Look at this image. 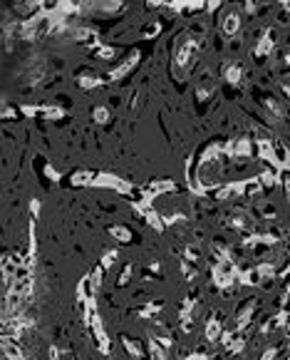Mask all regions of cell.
<instances>
[{
	"instance_id": "obj_29",
	"label": "cell",
	"mask_w": 290,
	"mask_h": 360,
	"mask_svg": "<svg viewBox=\"0 0 290 360\" xmlns=\"http://www.w3.org/2000/svg\"><path fill=\"white\" fill-rule=\"evenodd\" d=\"M131 278H134V266L129 263V266H124V271L119 273V278H117V286H119V288H124V286H126Z\"/></svg>"
},
{
	"instance_id": "obj_42",
	"label": "cell",
	"mask_w": 290,
	"mask_h": 360,
	"mask_svg": "<svg viewBox=\"0 0 290 360\" xmlns=\"http://www.w3.org/2000/svg\"><path fill=\"white\" fill-rule=\"evenodd\" d=\"M3 104H5V102H3V100H0V107H3Z\"/></svg>"
},
{
	"instance_id": "obj_28",
	"label": "cell",
	"mask_w": 290,
	"mask_h": 360,
	"mask_svg": "<svg viewBox=\"0 0 290 360\" xmlns=\"http://www.w3.org/2000/svg\"><path fill=\"white\" fill-rule=\"evenodd\" d=\"M162 221H164V229H166V226H176V224H184V221H186V214H181V211H174V214H166V216H162Z\"/></svg>"
},
{
	"instance_id": "obj_16",
	"label": "cell",
	"mask_w": 290,
	"mask_h": 360,
	"mask_svg": "<svg viewBox=\"0 0 290 360\" xmlns=\"http://www.w3.org/2000/svg\"><path fill=\"white\" fill-rule=\"evenodd\" d=\"M238 283L250 286V288L263 286V281H260V276H258V271H255V268H238Z\"/></svg>"
},
{
	"instance_id": "obj_27",
	"label": "cell",
	"mask_w": 290,
	"mask_h": 360,
	"mask_svg": "<svg viewBox=\"0 0 290 360\" xmlns=\"http://www.w3.org/2000/svg\"><path fill=\"white\" fill-rule=\"evenodd\" d=\"M109 117H112V114H109V107H94V109H92V119H94L97 124H107Z\"/></svg>"
},
{
	"instance_id": "obj_15",
	"label": "cell",
	"mask_w": 290,
	"mask_h": 360,
	"mask_svg": "<svg viewBox=\"0 0 290 360\" xmlns=\"http://www.w3.org/2000/svg\"><path fill=\"white\" fill-rule=\"evenodd\" d=\"M87 278V291H89V298H94L99 291H102V281H104V271L97 266L89 276H84Z\"/></svg>"
},
{
	"instance_id": "obj_37",
	"label": "cell",
	"mask_w": 290,
	"mask_h": 360,
	"mask_svg": "<svg viewBox=\"0 0 290 360\" xmlns=\"http://www.w3.org/2000/svg\"><path fill=\"white\" fill-rule=\"evenodd\" d=\"M20 109H23V114H25V117H38V107H30V104H23Z\"/></svg>"
},
{
	"instance_id": "obj_34",
	"label": "cell",
	"mask_w": 290,
	"mask_h": 360,
	"mask_svg": "<svg viewBox=\"0 0 290 360\" xmlns=\"http://www.w3.org/2000/svg\"><path fill=\"white\" fill-rule=\"evenodd\" d=\"M0 117H3V119H15L18 117V109L10 107V104H3V107H0Z\"/></svg>"
},
{
	"instance_id": "obj_32",
	"label": "cell",
	"mask_w": 290,
	"mask_h": 360,
	"mask_svg": "<svg viewBox=\"0 0 290 360\" xmlns=\"http://www.w3.org/2000/svg\"><path fill=\"white\" fill-rule=\"evenodd\" d=\"M181 261H186L189 266H196V261H199V251L194 249V246H186L184 249V258Z\"/></svg>"
},
{
	"instance_id": "obj_40",
	"label": "cell",
	"mask_w": 290,
	"mask_h": 360,
	"mask_svg": "<svg viewBox=\"0 0 290 360\" xmlns=\"http://www.w3.org/2000/svg\"><path fill=\"white\" fill-rule=\"evenodd\" d=\"M243 8H246V13H248V15H253V13H255V3H246Z\"/></svg>"
},
{
	"instance_id": "obj_1",
	"label": "cell",
	"mask_w": 290,
	"mask_h": 360,
	"mask_svg": "<svg viewBox=\"0 0 290 360\" xmlns=\"http://www.w3.org/2000/svg\"><path fill=\"white\" fill-rule=\"evenodd\" d=\"M199 45H201V40H196L189 33H184L174 45V65L181 67V70L191 67V60H194V52L199 50Z\"/></svg>"
},
{
	"instance_id": "obj_2",
	"label": "cell",
	"mask_w": 290,
	"mask_h": 360,
	"mask_svg": "<svg viewBox=\"0 0 290 360\" xmlns=\"http://www.w3.org/2000/svg\"><path fill=\"white\" fill-rule=\"evenodd\" d=\"M211 278H213L216 288H231L238 283V266L231 261H213Z\"/></svg>"
},
{
	"instance_id": "obj_18",
	"label": "cell",
	"mask_w": 290,
	"mask_h": 360,
	"mask_svg": "<svg viewBox=\"0 0 290 360\" xmlns=\"http://www.w3.org/2000/svg\"><path fill=\"white\" fill-rule=\"evenodd\" d=\"M122 345H124V348H126V353H129L131 358H136V360H144V358H147V350L141 348V343H139V340H131V338L122 335Z\"/></svg>"
},
{
	"instance_id": "obj_11",
	"label": "cell",
	"mask_w": 290,
	"mask_h": 360,
	"mask_svg": "<svg viewBox=\"0 0 290 360\" xmlns=\"http://www.w3.org/2000/svg\"><path fill=\"white\" fill-rule=\"evenodd\" d=\"M72 38H75L77 43H82V45H89V48H97V45H99V35H97V30L89 28V25L75 28V30H72Z\"/></svg>"
},
{
	"instance_id": "obj_20",
	"label": "cell",
	"mask_w": 290,
	"mask_h": 360,
	"mask_svg": "<svg viewBox=\"0 0 290 360\" xmlns=\"http://www.w3.org/2000/svg\"><path fill=\"white\" fill-rule=\"evenodd\" d=\"M109 234L119 241V244H129L131 239H134V234H131V229H126L124 224H114V226H109Z\"/></svg>"
},
{
	"instance_id": "obj_10",
	"label": "cell",
	"mask_w": 290,
	"mask_h": 360,
	"mask_svg": "<svg viewBox=\"0 0 290 360\" xmlns=\"http://www.w3.org/2000/svg\"><path fill=\"white\" fill-rule=\"evenodd\" d=\"M241 28H243V15H241L238 10L226 13V18H223V23H221L223 35H226V38H236V35H241Z\"/></svg>"
},
{
	"instance_id": "obj_6",
	"label": "cell",
	"mask_w": 290,
	"mask_h": 360,
	"mask_svg": "<svg viewBox=\"0 0 290 360\" xmlns=\"http://www.w3.org/2000/svg\"><path fill=\"white\" fill-rule=\"evenodd\" d=\"M226 224L231 226V229H236V231H253V226H255V216L248 211V209H243V206H233L231 211H228V216H226Z\"/></svg>"
},
{
	"instance_id": "obj_3",
	"label": "cell",
	"mask_w": 290,
	"mask_h": 360,
	"mask_svg": "<svg viewBox=\"0 0 290 360\" xmlns=\"http://www.w3.org/2000/svg\"><path fill=\"white\" fill-rule=\"evenodd\" d=\"M253 154H255L253 152V139L248 134H238L236 139L223 142V156H228V159H248Z\"/></svg>"
},
{
	"instance_id": "obj_30",
	"label": "cell",
	"mask_w": 290,
	"mask_h": 360,
	"mask_svg": "<svg viewBox=\"0 0 290 360\" xmlns=\"http://www.w3.org/2000/svg\"><path fill=\"white\" fill-rule=\"evenodd\" d=\"M159 310H162V303H147V306H141L139 315H141V318H152V315H157Z\"/></svg>"
},
{
	"instance_id": "obj_12",
	"label": "cell",
	"mask_w": 290,
	"mask_h": 360,
	"mask_svg": "<svg viewBox=\"0 0 290 360\" xmlns=\"http://www.w3.org/2000/svg\"><path fill=\"white\" fill-rule=\"evenodd\" d=\"M223 318L216 313V315H211L208 320H206V328H204V335H206V340L208 343H216L218 338H221V333H223Z\"/></svg>"
},
{
	"instance_id": "obj_25",
	"label": "cell",
	"mask_w": 290,
	"mask_h": 360,
	"mask_svg": "<svg viewBox=\"0 0 290 360\" xmlns=\"http://www.w3.org/2000/svg\"><path fill=\"white\" fill-rule=\"evenodd\" d=\"M117 258H119V251H117V249H107L104 256H102V261H99V268H102V271L112 268V266L117 263Z\"/></svg>"
},
{
	"instance_id": "obj_22",
	"label": "cell",
	"mask_w": 290,
	"mask_h": 360,
	"mask_svg": "<svg viewBox=\"0 0 290 360\" xmlns=\"http://www.w3.org/2000/svg\"><path fill=\"white\" fill-rule=\"evenodd\" d=\"M268 330H278V328H288V310H278L268 323H265Z\"/></svg>"
},
{
	"instance_id": "obj_17",
	"label": "cell",
	"mask_w": 290,
	"mask_h": 360,
	"mask_svg": "<svg viewBox=\"0 0 290 360\" xmlns=\"http://www.w3.org/2000/svg\"><path fill=\"white\" fill-rule=\"evenodd\" d=\"M92 179H94V171H87V169H80L70 176V184L82 189V187H92Z\"/></svg>"
},
{
	"instance_id": "obj_35",
	"label": "cell",
	"mask_w": 290,
	"mask_h": 360,
	"mask_svg": "<svg viewBox=\"0 0 290 360\" xmlns=\"http://www.w3.org/2000/svg\"><path fill=\"white\" fill-rule=\"evenodd\" d=\"M211 95H213V90H211V87H199V90H196V97H199V102H206V100H211Z\"/></svg>"
},
{
	"instance_id": "obj_5",
	"label": "cell",
	"mask_w": 290,
	"mask_h": 360,
	"mask_svg": "<svg viewBox=\"0 0 290 360\" xmlns=\"http://www.w3.org/2000/svg\"><path fill=\"white\" fill-rule=\"evenodd\" d=\"M255 310H258V298H248V301H243L241 308L236 310V318H233V323H231V330H233V333H243V330L253 323Z\"/></svg>"
},
{
	"instance_id": "obj_4",
	"label": "cell",
	"mask_w": 290,
	"mask_h": 360,
	"mask_svg": "<svg viewBox=\"0 0 290 360\" xmlns=\"http://www.w3.org/2000/svg\"><path fill=\"white\" fill-rule=\"evenodd\" d=\"M92 187H97V189H114V192H119V194H131V189H134V187L126 182V179H122V176H117V174H109V171L94 174Z\"/></svg>"
},
{
	"instance_id": "obj_26",
	"label": "cell",
	"mask_w": 290,
	"mask_h": 360,
	"mask_svg": "<svg viewBox=\"0 0 290 360\" xmlns=\"http://www.w3.org/2000/svg\"><path fill=\"white\" fill-rule=\"evenodd\" d=\"M263 102H265V107H268V112H270L273 117H285V107H283L275 97H265Z\"/></svg>"
},
{
	"instance_id": "obj_39",
	"label": "cell",
	"mask_w": 290,
	"mask_h": 360,
	"mask_svg": "<svg viewBox=\"0 0 290 360\" xmlns=\"http://www.w3.org/2000/svg\"><path fill=\"white\" fill-rule=\"evenodd\" d=\"M30 211H33V216L38 219V214H40V199H33V202H30Z\"/></svg>"
},
{
	"instance_id": "obj_33",
	"label": "cell",
	"mask_w": 290,
	"mask_h": 360,
	"mask_svg": "<svg viewBox=\"0 0 290 360\" xmlns=\"http://www.w3.org/2000/svg\"><path fill=\"white\" fill-rule=\"evenodd\" d=\"M149 360H166V353L157 343H149Z\"/></svg>"
},
{
	"instance_id": "obj_9",
	"label": "cell",
	"mask_w": 290,
	"mask_h": 360,
	"mask_svg": "<svg viewBox=\"0 0 290 360\" xmlns=\"http://www.w3.org/2000/svg\"><path fill=\"white\" fill-rule=\"evenodd\" d=\"M139 57H141V55H139V50L129 52V55H126V57H124V60H122V62L114 67V70H109V75H107V77H109V80H122V77H126V75H129V72L136 67Z\"/></svg>"
},
{
	"instance_id": "obj_41",
	"label": "cell",
	"mask_w": 290,
	"mask_h": 360,
	"mask_svg": "<svg viewBox=\"0 0 290 360\" xmlns=\"http://www.w3.org/2000/svg\"><path fill=\"white\" fill-rule=\"evenodd\" d=\"M149 268H152V271H154V273H162V266H159V261H154V263H152V266H149Z\"/></svg>"
},
{
	"instance_id": "obj_36",
	"label": "cell",
	"mask_w": 290,
	"mask_h": 360,
	"mask_svg": "<svg viewBox=\"0 0 290 360\" xmlns=\"http://www.w3.org/2000/svg\"><path fill=\"white\" fill-rule=\"evenodd\" d=\"M186 360H211L204 350H196V353H191V355H186Z\"/></svg>"
},
{
	"instance_id": "obj_13",
	"label": "cell",
	"mask_w": 290,
	"mask_h": 360,
	"mask_svg": "<svg viewBox=\"0 0 290 360\" xmlns=\"http://www.w3.org/2000/svg\"><path fill=\"white\" fill-rule=\"evenodd\" d=\"M77 85H80L82 90H94V87L102 85V77H99L94 70H82V72L77 75Z\"/></svg>"
},
{
	"instance_id": "obj_19",
	"label": "cell",
	"mask_w": 290,
	"mask_h": 360,
	"mask_svg": "<svg viewBox=\"0 0 290 360\" xmlns=\"http://www.w3.org/2000/svg\"><path fill=\"white\" fill-rule=\"evenodd\" d=\"M144 219H147V224L154 229V231H164V221H162V214L159 211H154L152 206L149 209H144V211H139Z\"/></svg>"
},
{
	"instance_id": "obj_14",
	"label": "cell",
	"mask_w": 290,
	"mask_h": 360,
	"mask_svg": "<svg viewBox=\"0 0 290 360\" xmlns=\"http://www.w3.org/2000/svg\"><path fill=\"white\" fill-rule=\"evenodd\" d=\"M223 80H226L228 85H241V80H243V67H241L238 62H226V65H223Z\"/></svg>"
},
{
	"instance_id": "obj_8",
	"label": "cell",
	"mask_w": 290,
	"mask_h": 360,
	"mask_svg": "<svg viewBox=\"0 0 290 360\" xmlns=\"http://www.w3.org/2000/svg\"><path fill=\"white\" fill-rule=\"evenodd\" d=\"M89 328H92V335H94V340H97V348H99V353H109V335H107V330H104V323H102V315L94 310L92 313V318H89Z\"/></svg>"
},
{
	"instance_id": "obj_31",
	"label": "cell",
	"mask_w": 290,
	"mask_h": 360,
	"mask_svg": "<svg viewBox=\"0 0 290 360\" xmlns=\"http://www.w3.org/2000/svg\"><path fill=\"white\" fill-rule=\"evenodd\" d=\"M94 52H97L102 60H112V57H117V50H114V48H109V45H97V48H94Z\"/></svg>"
},
{
	"instance_id": "obj_38",
	"label": "cell",
	"mask_w": 290,
	"mask_h": 360,
	"mask_svg": "<svg viewBox=\"0 0 290 360\" xmlns=\"http://www.w3.org/2000/svg\"><path fill=\"white\" fill-rule=\"evenodd\" d=\"M45 174H47V179H52V182H60V174L52 166H45Z\"/></svg>"
},
{
	"instance_id": "obj_7",
	"label": "cell",
	"mask_w": 290,
	"mask_h": 360,
	"mask_svg": "<svg viewBox=\"0 0 290 360\" xmlns=\"http://www.w3.org/2000/svg\"><path fill=\"white\" fill-rule=\"evenodd\" d=\"M273 50H275V30L265 28L260 33L258 43L253 45V55H255V60H265L268 55H273Z\"/></svg>"
},
{
	"instance_id": "obj_24",
	"label": "cell",
	"mask_w": 290,
	"mask_h": 360,
	"mask_svg": "<svg viewBox=\"0 0 290 360\" xmlns=\"http://www.w3.org/2000/svg\"><path fill=\"white\" fill-rule=\"evenodd\" d=\"M255 271H258V276H260L263 283L270 281V278H275V273H278V271H275V263H268V261H265V263H258Z\"/></svg>"
},
{
	"instance_id": "obj_23",
	"label": "cell",
	"mask_w": 290,
	"mask_h": 360,
	"mask_svg": "<svg viewBox=\"0 0 290 360\" xmlns=\"http://www.w3.org/2000/svg\"><path fill=\"white\" fill-rule=\"evenodd\" d=\"M38 114L45 117V119H62V117H65V109H62V107L47 104V107H38Z\"/></svg>"
},
{
	"instance_id": "obj_21",
	"label": "cell",
	"mask_w": 290,
	"mask_h": 360,
	"mask_svg": "<svg viewBox=\"0 0 290 360\" xmlns=\"http://www.w3.org/2000/svg\"><path fill=\"white\" fill-rule=\"evenodd\" d=\"M255 179H258V184H260L263 189H273V187L278 184V171H275V169H265V171H260Z\"/></svg>"
}]
</instances>
